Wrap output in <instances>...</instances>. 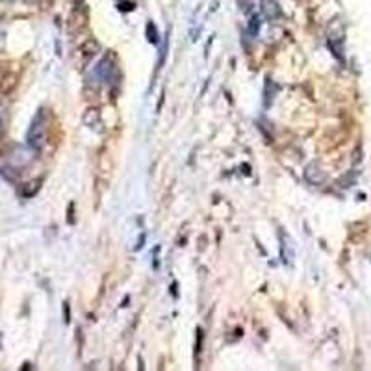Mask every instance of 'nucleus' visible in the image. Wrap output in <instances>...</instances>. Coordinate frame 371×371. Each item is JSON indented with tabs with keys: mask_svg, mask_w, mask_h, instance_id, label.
Returning a JSON list of instances; mask_svg holds the SVG:
<instances>
[{
	"mask_svg": "<svg viewBox=\"0 0 371 371\" xmlns=\"http://www.w3.org/2000/svg\"><path fill=\"white\" fill-rule=\"evenodd\" d=\"M45 138V119H43V110H39V113L33 117L32 127L28 130V143L32 147L39 148Z\"/></svg>",
	"mask_w": 371,
	"mask_h": 371,
	"instance_id": "obj_1",
	"label": "nucleus"
}]
</instances>
